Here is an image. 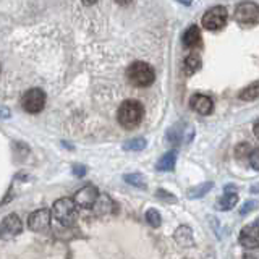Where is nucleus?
Returning a JSON list of instances; mask_svg holds the SVG:
<instances>
[{
  "mask_svg": "<svg viewBox=\"0 0 259 259\" xmlns=\"http://www.w3.org/2000/svg\"><path fill=\"white\" fill-rule=\"evenodd\" d=\"M97 196H99V191H97L96 186L94 185H86V186H83V188L75 193V198H73V201L76 202V206L89 209V207L94 206Z\"/></svg>",
  "mask_w": 259,
  "mask_h": 259,
  "instance_id": "obj_9",
  "label": "nucleus"
},
{
  "mask_svg": "<svg viewBox=\"0 0 259 259\" xmlns=\"http://www.w3.org/2000/svg\"><path fill=\"white\" fill-rule=\"evenodd\" d=\"M235 20L243 26L259 24V5L254 2H241L235 8Z\"/></svg>",
  "mask_w": 259,
  "mask_h": 259,
  "instance_id": "obj_5",
  "label": "nucleus"
},
{
  "mask_svg": "<svg viewBox=\"0 0 259 259\" xmlns=\"http://www.w3.org/2000/svg\"><path fill=\"white\" fill-rule=\"evenodd\" d=\"M256 224H257V225H259V217H257V219H256Z\"/></svg>",
  "mask_w": 259,
  "mask_h": 259,
  "instance_id": "obj_34",
  "label": "nucleus"
},
{
  "mask_svg": "<svg viewBox=\"0 0 259 259\" xmlns=\"http://www.w3.org/2000/svg\"><path fill=\"white\" fill-rule=\"evenodd\" d=\"M0 118H10V110L0 105Z\"/></svg>",
  "mask_w": 259,
  "mask_h": 259,
  "instance_id": "obj_29",
  "label": "nucleus"
},
{
  "mask_svg": "<svg viewBox=\"0 0 259 259\" xmlns=\"http://www.w3.org/2000/svg\"><path fill=\"white\" fill-rule=\"evenodd\" d=\"M73 172H75L78 177H83L86 174V167L84 165H75L73 167Z\"/></svg>",
  "mask_w": 259,
  "mask_h": 259,
  "instance_id": "obj_28",
  "label": "nucleus"
},
{
  "mask_svg": "<svg viewBox=\"0 0 259 259\" xmlns=\"http://www.w3.org/2000/svg\"><path fill=\"white\" fill-rule=\"evenodd\" d=\"M93 207L96 209L97 214H104V212H109V210L113 207V202L110 201V198L107 196V194H99Z\"/></svg>",
  "mask_w": 259,
  "mask_h": 259,
  "instance_id": "obj_20",
  "label": "nucleus"
},
{
  "mask_svg": "<svg viewBox=\"0 0 259 259\" xmlns=\"http://www.w3.org/2000/svg\"><path fill=\"white\" fill-rule=\"evenodd\" d=\"M238 97H240L241 101H248V102L249 101H256L257 97H259V81H256V83L246 86L245 89H241Z\"/></svg>",
  "mask_w": 259,
  "mask_h": 259,
  "instance_id": "obj_19",
  "label": "nucleus"
},
{
  "mask_svg": "<svg viewBox=\"0 0 259 259\" xmlns=\"http://www.w3.org/2000/svg\"><path fill=\"white\" fill-rule=\"evenodd\" d=\"M84 5H94L96 2H99V0H81Z\"/></svg>",
  "mask_w": 259,
  "mask_h": 259,
  "instance_id": "obj_33",
  "label": "nucleus"
},
{
  "mask_svg": "<svg viewBox=\"0 0 259 259\" xmlns=\"http://www.w3.org/2000/svg\"><path fill=\"white\" fill-rule=\"evenodd\" d=\"M174 238L182 248H190V246L194 245L193 230L190 229V227H186V225L178 227V229L175 230V233H174Z\"/></svg>",
  "mask_w": 259,
  "mask_h": 259,
  "instance_id": "obj_13",
  "label": "nucleus"
},
{
  "mask_svg": "<svg viewBox=\"0 0 259 259\" xmlns=\"http://www.w3.org/2000/svg\"><path fill=\"white\" fill-rule=\"evenodd\" d=\"M123 180L128 183V185H132V186H136V188H141V190H146V178L144 175L141 174H128L123 177Z\"/></svg>",
  "mask_w": 259,
  "mask_h": 259,
  "instance_id": "obj_21",
  "label": "nucleus"
},
{
  "mask_svg": "<svg viewBox=\"0 0 259 259\" xmlns=\"http://www.w3.org/2000/svg\"><path fill=\"white\" fill-rule=\"evenodd\" d=\"M249 165L253 170H256V172H259V148L253 149L249 152Z\"/></svg>",
  "mask_w": 259,
  "mask_h": 259,
  "instance_id": "obj_25",
  "label": "nucleus"
},
{
  "mask_svg": "<svg viewBox=\"0 0 259 259\" xmlns=\"http://www.w3.org/2000/svg\"><path fill=\"white\" fill-rule=\"evenodd\" d=\"M240 245L248 249L259 248V225H246L240 232Z\"/></svg>",
  "mask_w": 259,
  "mask_h": 259,
  "instance_id": "obj_11",
  "label": "nucleus"
},
{
  "mask_svg": "<svg viewBox=\"0 0 259 259\" xmlns=\"http://www.w3.org/2000/svg\"><path fill=\"white\" fill-rule=\"evenodd\" d=\"M167 140L172 141L174 144H182V143H190L193 140V128L186 123H177L172 126L167 133Z\"/></svg>",
  "mask_w": 259,
  "mask_h": 259,
  "instance_id": "obj_10",
  "label": "nucleus"
},
{
  "mask_svg": "<svg viewBox=\"0 0 259 259\" xmlns=\"http://www.w3.org/2000/svg\"><path fill=\"white\" fill-rule=\"evenodd\" d=\"M157 198H160V199H164V201H167V202H177V198L174 196L172 193H168V191H165V190H157Z\"/></svg>",
  "mask_w": 259,
  "mask_h": 259,
  "instance_id": "obj_27",
  "label": "nucleus"
},
{
  "mask_svg": "<svg viewBox=\"0 0 259 259\" xmlns=\"http://www.w3.org/2000/svg\"><path fill=\"white\" fill-rule=\"evenodd\" d=\"M214 188V183L212 182H204L198 186H194V188L188 190V198L190 199H198V198H202L206 196V194Z\"/></svg>",
  "mask_w": 259,
  "mask_h": 259,
  "instance_id": "obj_18",
  "label": "nucleus"
},
{
  "mask_svg": "<svg viewBox=\"0 0 259 259\" xmlns=\"http://www.w3.org/2000/svg\"><path fill=\"white\" fill-rule=\"evenodd\" d=\"M253 133H254V136L259 140V120L254 123V126H253Z\"/></svg>",
  "mask_w": 259,
  "mask_h": 259,
  "instance_id": "obj_30",
  "label": "nucleus"
},
{
  "mask_svg": "<svg viewBox=\"0 0 259 259\" xmlns=\"http://www.w3.org/2000/svg\"><path fill=\"white\" fill-rule=\"evenodd\" d=\"M175 164H177V151H168L159 159L156 168L159 172H172L175 168Z\"/></svg>",
  "mask_w": 259,
  "mask_h": 259,
  "instance_id": "obj_15",
  "label": "nucleus"
},
{
  "mask_svg": "<svg viewBox=\"0 0 259 259\" xmlns=\"http://www.w3.org/2000/svg\"><path fill=\"white\" fill-rule=\"evenodd\" d=\"M143 118H144V107H143V104L140 101L126 99L118 107L117 120L125 130H133L136 126H140Z\"/></svg>",
  "mask_w": 259,
  "mask_h": 259,
  "instance_id": "obj_1",
  "label": "nucleus"
},
{
  "mask_svg": "<svg viewBox=\"0 0 259 259\" xmlns=\"http://www.w3.org/2000/svg\"><path fill=\"white\" fill-rule=\"evenodd\" d=\"M146 144L148 141L144 140V138H133V140H130L123 144V149L125 151H133V152H140L146 148Z\"/></svg>",
  "mask_w": 259,
  "mask_h": 259,
  "instance_id": "obj_22",
  "label": "nucleus"
},
{
  "mask_svg": "<svg viewBox=\"0 0 259 259\" xmlns=\"http://www.w3.org/2000/svg\"><path fill=\"white\" fill-rule=\"evenodd\" d=\"M237 202H238V194L235 191L230 193L229 190H227V193L224 194V196L215 202V207L219 210H230L237 206Z\"/></svg>",
  "mask_w": 259,
  "mask_h": 259,
  "instance_id": "obj_16",
  "label": "nucleus"
},
{
  "mask_svg": "<svg viewBox=\"0 0 259 259\" xmlns=\"http://www.w3.org/2000/svg\"><path fill=\"white\" fill-rule=\"evenodd\" d=\"M249 151H251V146L248 143H241V144L237 146V148H235V156H237L238 159L248 157Z\"/></svg>",
  "mask_w": 259,
  "mask_h": 259,
  "instance_id": "obj_24",
  "label": "nucleus"
},
{
  "mask_svg": "<svg viewBox=\"0 0 259 259\" xmlns=\"http://www.w3.org/2000/svg\"><path fill=\"white\" fill-rule=\"evenodd\" d=\"M227 20H229V13H227V8L222 5H217L209 8V10L202 15V26H204L207 31H217V29H222Z\"/></svg>",
  "mask_w": 259,
  "mask_h": 259,
  "instance_id": "obj_4",
  "label": "nucleus"
},
{
  "mask_svg": "<svg viewBox=\"0 0 259 259\" xmlns=\"http://www.w3.org/2000/svg\"><path fill=\"white\" fill-rule=\"evenodd\" d=\"M115 2H117L118 5H128V4H132L133 0H115Z\"/></svg>",
  "mask_w": 259,
  "mask_h": 259,
  "instance_id": "obj_32",
  "label": "nucleus"
},
{
  "mask_svg": "<svg viewBox=\"0 0 259 259\" xmlns=\"http://www.w3.org/2000/svg\"><path fill=\"white\" fill-rule=\"evenodd\" d=\"M201 65H202L201 57H199L198 54H190V55L185 59V67H183L185 75H188V76L194 75V73H196V71L201 68Z\"/></svg>",
  "mask_w": 259,
  "mask_h": 259,
  "instance_id": "obj_17",
  "label": "nucleus"
},
{
  "mask_svg": "<svg viewBox=\"0 0 259 259\" xmlns=\"http://www.w3.org/2000/svg\"><path fill=\"white\" fill-rule=\"evenodd\" d=\"M126 78L135 88H148L156 79V73L149 63L146 62H133L126 68Z\"/></svg>",
  "mask_w": 259,
  "mask_h": 259,
  "instance_id": "obj_2",
  "label": "nucleus"
},
{
  "mask_svg": "<svg viewBox=\"0 0 259 259\" xmlns=\"http://www.w3.org/2000/svg\"><path fill=\"white\" fill-rule=\"evenodd\" d=\"M146 222H148L151 227H154V229H157V227H160V222H162V217L159 214L157 209H149L148 212H146Z\"/></svg>",
  "mask_w": 259,
  "mask_h": 259,
  "instance_id": "obj_23",
  "label": "nucleus"
},
{
  "mask_svg": "<svg viewBox=\"0 0 259 259\" xmlns=\"http://www.w3.org/2000/svg\"><path fill=\"white\" fill-rule=\"evenodd\" d=\"M254 207H257V201H254V199H249V201H246L245 204L241 206V209H240V214L241 215H245V214H248V212H251Z\"/></svg>",
  "mask_w": 259,
  "mask_h": 259,
  "instance_id": "obj_26",
  "label": "nucleus"
},
{
  "mask_svg": "<svg viewBox=\"0 0 259 259\" xmlns=\"http://www.w3.org/2000/svg\"><path fill=\"white\" fill-rule=\"evenodd\" d=\"M190 105L194 112H198L199 115H209L214 110V102L209 96L204 94H194L190 99Z\"/></svg>",
  "mask_w": 259,
  "mask_h": 259,
  "instance_id": "obj_12",
  "label": "nucleus"
},
{
  "mask_svg": "<svg viewBox=\"0 0 259 259\" xmlns=\"http://www.w3.org/2000/svg\"><path fill=\"white\" fill-rule=\"evenodd\" d=\"M23 230V222L16 214L7 215L2 222H0V240H10L16 235H20Z\"/></svg>",
  "mask_w": 259,
  "mask_h": 259,
  "instance_id": "obj_8",
  "label": "nucleus"
},
{
  "mask_svg": "<svg viewBox=\"0 0 259 259\" xmlns=\"http://www.w3.org/2000/svg\"><path fill=\"white\" fill-rule=\"evenodd\" d=\"M177 2H180L185 7H191L193 5V0H177Z\"/></svg>",
  "mask_w": 259,
  "mask_h": 259,
  "instance_id": "obj_31",
  "label": "nucleus"
},
{
  "mask_svg": "<svg viewBox=\"0 0 259 259\" xmlns=\"http://www.w3.org/2000/svg\"><path fill=\"white\" fill-rule=\"evenodd\" d=\"M183 46L188 49H194L201 46V31L196 24H191V26L185 31L183 34Z\"/></svg>",
  "mask_w": 259,
  "mask_h": 259,
  "instance_id": "obj_14",
  "label": "nucleus"
},
{
  "mask_svg": "<svg viewBox=\"0 0 259 259\" xmlns=\"http://www.w3.org/2000/svg\"><path fill=\"white\" fill-rule=\"evenodd\" d=\"M76 202L70 198H60L54 202V206L51 209L52 215L55 217V221L60 225H71L76 221Z\"/></svg>",
  "mask_w": 259,
  "mask_h": 259,
  "instance_id": "obj_3",
  "label": "nucleus"
},
{
  "mask_svg": "<svg viewBox=\"0 0 259 259\" xmlns=\"http://www.w3.org/2000/svg\"><path fill=\"white\" fill-rule=\"evenodd\" d=\"M21 105L28 113H39L46 105V93L39 88L28 89V91L23 94Z\"/></svg>",
  "mask_w": 259,
  "mask_h": 259,
  "instance_id": "obj_6",
  "label": "nucleus"
},
{
  "mask_svg": "<svg viewBox=\"0 0 259 259\" xmlns=\"http://www.w3.org/2000/svg\"><path fill=\"white\" fill-rule=\"evenodd\" d=\"M52 212L51 209H37L34 212H31L28 217V227L36 233H46L51 229Z\"/></svg>",
  "mask_w": 259,
  "mask_h": 259,
  "instance_id": "obj_7",
  "label": "nucleus"
}]
</instances>
